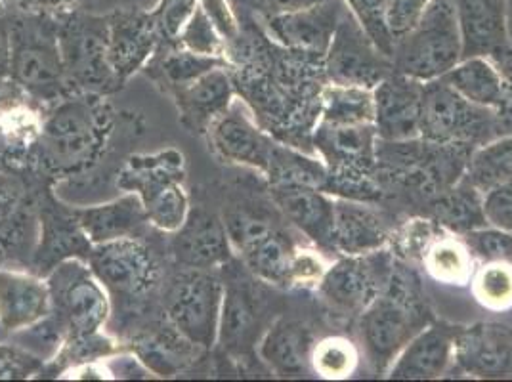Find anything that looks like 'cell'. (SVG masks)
Returning a JSON list of instances; mask_svg holds the SVG:
<instances>
[{
    "mask_svg": "<svg viewBox=\"0 0 512 382\" xmlns=\"http://www.w3.org/2000/svg\"><path fill=\"white\" fill-rule=\"evenodd\" d=\"M113 134V111L102 94H69L44 115L33 165L56 176H75L92 169Z\"/></svg>",
    "mask_w": 512,
    "mask_h": 382,
    "instance_id": "cell-1",
    "label": "cell"
},
{
    "mask_svg": "<svg viewBox=\"0 0 512 382\" xmlns=\"http://www.w3.org/2000/svg\"><path fill=\"white\" fill-rule=\"evenodd\" d=\"M427 327L419 281L411 272L392 268L386 287L362 312L365 354L377 373H386L409 340Z\"/></svg>",
    "mask_w": 512,
    "mask_h": 382,
    "instance_id": "cell-2",
    "label": "cell"
},
{
    "mask_svg": "<svg viewBox=\"0 0 512 382\" xmlns=\"http://www.w3.org/2000/svg\"><path fill=\"white\" fill-rule=\"evenodd\" d=\"M12 62L10 81L35 102H60L69 79L60 48V20L14 14L10 20Z\"/></svg>",
    "mask_w": 512,
    "mask_h": 382,
    "instance_id": "cell-3",
    "label": "cell"
},
{
    "mask_svg": "<svg viewBox=\"0 0 512 382\" xmlns=\"http://www.w3.org/2000/svg\"><path fill=\"white\" fill-rule=\"evenodd\" d=\"M186 161L178 149L132 155L119 172L117 186L136 193L148 214L150 226L176 234L190 214V199L184 188Z\"/></svg>",
    "mask_w": 512,
    "mask_h": 382,
    "instance_id": "cell-4",
    "label": "cell"
},
{
    "mask_svg": "<svg viewBox=\"0 0 512 382\" xmlns=\"http://www.w3.org/2000/svg\"><path fill=\"white\" fill-rule=\"evenodd\" d=\"M461 60L463 41L455 0H432L419 23L394 44L392 69L419 83H430Z\"/></svg>",
    "mask_w": 512,
    "mask_h": 382,
    "instance_id": "cell-5",
    "label": "cell"
},
{
    "mask_svg": "<svg viewBox=\"0 0 512 382\" xmlns=\"http://www.w3.org/2000/svg\"><path fill=\"white\" fill-rule=\"evenodd\" d=\"M52 312L64 344L102 333L109 318V297L104 283L77 256L58 262L46 277Z\"/></svg>",
    "mask_w": 512,
    "mask_h": 382,
    "instance_id": "cell-6",
    "label": "cell"
},
{
    "mask_svg": "<svg viewBox=\"0 0 512 382\" xmlns=\"http://www.w3.org/2000/svg\"><path fill=\"white\" fill-rule=\"evenodd\" d=\"M224 283L213 270L186 268L172 281L165 300L172 329L195 348L209 350L218 342Z\"/></svg>",
    "mask_w": 512,
    "mask_h": 382,
    "instance_id": "cell-7",
    "label": "cell"
},
{
    "mask_svg": "<svg viewBox=\"0 0 512 382\" xmlns=\"http://www.w3.org/2000/svg\"><path fill=\"white\" fill-rule=\"evenodd\" d=\"M60 48L65 73L71 85L83 92L107 94L119 88L107 62L109 16L79 14V10L60 20Z\"/></svg>",
    "mask_w": 512,
    "mask_h": 382,
    "instance_id": "cell-8",
    "label": "cell"
},
{
    "mask_svg": "<svg viewBox=\"0 0 512 382\" xmlns=\"http://www.w3.org/2000/svg\"><path fill=\"white\" fill-rule=\"evenodd\" d=\"M234 253L241 256L253 276L279 287L291 285V266L297 249L289 237L266 218L237 209L224 218Z\"/></svg>",
    "mask_w": 512,
    "mask_h": 382,
    "instance_id": "cell-9",
    "label": "cell"
},
{
    "mask_svg": "<svg viewBox=\"0 0 512 382\" xmlns=\"http://www.w3.org/2000/svg\"><path fill=\"white\" fill-rule=\"evenodd\" d=\"M495 117L497 113L470 104L442 79L425 83L421 138L428 142L463 146H474L480 140L488 142Z\"/></svg>",
    "mask_w": 512,
    "mask_h": 382,
    "instance_id": "cell-10",
    "label": "cell"
},
{
    "mask_svg": "<svg viewBox=\"0 0 512 382\" xmlns=\"http://www.w3.org/2000/svg\"><path fill=\"white\" fill-rule=\"evenodd\" d=\"M88 266L107 291L128 298L151 295L161 281L157 256L140 237H123L92 245Z\"/></svg>",
    "mask_w": 512,
    "mask_h": 382,
    "instance_id": "cell-11",
    "label": "cell"
},
{
    "mask_svg": "<svg viewBox=\"0 0 512 382\" xmlns=\"http://www.w3.org/2000/svg\"><path fill=\"white\" fill-rule=\"evenodd\" d=\"M394 264L384 251L367 255H344L321 277L323 298L342 312L362 314L383 293Z\"/></svg>",
    "mask_w": 512,
    "mask_h": 382,
    "instance_id": "cell-12",
    "label": "cell"
},
{
    "mask_svg": "<svg viewBox=\"0 0 512 382\" xmlns=\"http://www.w3.org/2000/svg\"><path fill=\"white\" fill-rule=\"evenodd\" d=\"M325 69L335 85L362 86L369 90H373L394 71L392 60L386 58L369 39L350 10L344 14L329 44Z\"/></svg>",
    "mask_w": 512,
    "mask_h": 382,
    "instance_id": "cell-13",
    "label": "cell"
},
{
    "mask_svg": "<svg viewBox=\"0 0 512 382\" xmlns=\"http://www.w3.org/2000/svg\"><path fill=\"white\" fill-rule=\"evenodd\" d=\"M12 81L0 83V174L33 165L44 115Z\"/></svg>",
    "mask_w": 512,
    "mask_h": 382,
    "instance_id": "cell-14",
    "label": "cell"
},
{
    "mask_svg": "<svg viewBox=\"0 0 512 382\" xmlns=\"http://www.w3.org/2000/svg\"><path fill=\"white\" fill-rule=\"evenodd\" d=\"M161 41L153 12L130 8L109 14L107 62L119 85L150 62Z\"/></svg>",
    "mask_w": 512,
    "mask_h": 382,
    "instance_id": "cell-15",
    "label": "cell"
},
{
    "mask_svg": "<svg viewBox=\"0 0 512 382\" xmlns=\"http://www.w3.org/2000/svg\"><path fill=\"white\" fill-rule=\"evenodd\" d=\"M425 83L390 73L373 88V125L383 142H409L421 138Z\"/></svg>",
    "mask_w": 512,
    "mask_h": 382,
    "instance_id": "cell-16",
    "label": "cell"
},
{
    "mask_svg": "<svg viewBox=\"0 0 512 382\" xmlns=\"http://www.w3.org/2000/svg\"><path fill=\"white\" fill-rule=\"evenodd\" d=\"M346 12L344 0H325L295 12L268 16L266 29L287 50L325 56Z\"/></svg>",
    "mask_w": 512,
    "mask_h": 382,
    "instance_id": "cell-17",
    "label": "cell"
},
{
    "mask_svg": "<svg viewBox=\"0 0 512 382\" xmlns=\"http://www.w3.org/2000/svg\"><path fill=\"white\" fill-rule=\"evenodd\" d=\"M214 151L235 165L268 172L276 146L260 128L251 115L232 104L220 117H216L207 128Z\"/></svg>",
    "mask_w": 512,
    "mask_h": 382,
    "instance_id": "cell-18",
    "label": "cell"
},
{
    "mask_svg": "<svg viewBox=\"0 0 512 382\" xmlns=\"http://www.w3.org/2000/svg\"><path fill=\"white\" fill-rule=\"evenodd\" d=\"M172 253L184 268L213 270L234 255L224 220L205 209H190L182 228L174 234Z\"/></svg>",
    "mask_w": 512,
    "mask_h": 382,
    "instance_id": "cell-19",
    "label": "cell"
},
{
    "mask_svg": "<svg viewBox=\"0 0 512 382\" xmlns=\"http://www.w3.org/2000/svg\"><path fill=\"white\" fill-rule=\"evenodd\" d=\"M52 312V298L46 279L20 272L0 270V329L23 333Z\"/></svg>",
    "mask_w": 512,
    "mask_h": 382,
    "instance_id": "cell-20",
    "label": "cell"
},
{
    "mask_svg": "<svg viewBox=\"0 0 512 382\" xmlns=\"http://www.w3.org/2000/svg\"><path fill=\"white\" fill-rule=\"evenodd\" d=\"M457 335L442 325H427L407 342L388 367L390 379L430 381L446 373L455 356Z\"/></svg>",
    "mask_w": 512,
    "mask_h": 382,
    "instance_id": "cell-21",
    "label": "cell"
},
{
    "mask_svg": "<svg viewBox=\"0 0 512 382\" xmlns=\"http://www.w3.org/2000/svg\"><path fill=\"white\" fill-rule=\"evenodd\" d=\"M272 197L281 213L308 239L320 247H333L335 199L327 191L297 184H272Z\"/></svg>",
    "mask_w": 512,
    "mask_h": 382,
    "instance_id": "cell-22",
    "label": "cell"
},
{
    "mask_svg": "<svg viewBox=\"0 0 512 382\" xmlns=\"http://www.w3.org/2000/svg\"><path fill=\"white\" fill-rule=\"evenodd\" d=\"M463 58L490 56L507 46V0H455Z\"/></svg>",
    "mask_w": 512,
    "mask_h": 382,
    "instance_id": "cell-23",
    "label": "cell"
},
{
    "mask_svg": "<svg viewBox=\"0 0 512 382\" xmlns=\"http://www.w3.org/2000/svg\"><path fill=\"white\" fill-rule=\"evenodd\" d=\"M73 216L90 245H100L123 237H140L150 224L144 205L136 193H125L102 205L73 211Z\"/></svg>",
    "mask_w": 512,
    "mask_h": 382,
    "instance_id": "cell-24",
    "label": "cell"
},
{
    "mask_svg": "<svg viewBox=\"0 0 512 382\" xmlns=\"http://www.w3.org/2000/svg\"><path fill=\"white\" fill-rule=\"evenodd\" d=\"M174 98L182 123L190 130L205 132L216 117L234 104V86L226 65L214 67L190 85L176 88Z\"/></svg>",
    "mask_w": 512,
    "mask_h": 382,
    "instance_id": "cell-25",
    "label": "cell"
},
{
    "mask_svg": "<svg viewBox=\"0 0 512 382\" xmlns=\"http://www.w3.org/2000/svg\"><path fill=\"white\" fill-rule=\"evenodd\" d=\"M316 340L312 331L293 319H278L260 342V358L279 377H304L312 371Z\"/></svg>",
    "mask_w": 512,
    "mask_h": 382,
    "instance_id": "cell-26",
    "label": "cell"
},
{
    "mask_svg": "<svg viewBox=\"0 0 512 382\" xmlns=\"http://www.w3.org/2000/svg\"><path fill=\"white\" fill-rule=\"evenodd\" d=\"M388 239L381 216L362 203L335 199L333 249L342 255H367L383 249Z\"/></svg>",
    "mask_w": 512,
    "mask_h": 382,
    "instance_id": "cell-27",
    "label": "cell"
},
{
    "mask_svg": "<svg viewBox=\"0 0 512 382\" xmlns=\"http://www.w3.org/2000/svg\"><path fill=\"white\" fill-rule=\"evenodd\" d=\"M440 79L474 106L484 107L497 115L503 109L501 75L488 56L463 58Z\"/></svg>",
    "mask_w": 512,
    "mask_h": 382,
    "instance_id": "cell-28",
    "label": "cell"
},
{
    "mask_svg": "<svg viewBox=\"0 0 512 382\" xmlns=\"http://www.w3.org/2000/svg\"><path fill=\"white\" fill-rule=\"evenodd\" d=\"M316 144L329 165L363 169L377 161L379 136L375 125L333 127L321 123L316 130Z\"/></svg>",
    "mask_w": 512,
    "mask_h": 382,
    "instance_id": "cell-29",
    "label": "cell"
},
{
    "mask_svg": "<svg viewBox=\"0 0 512 382\" xmlns=\"http://www.w3.org/2000/svg\"><path fill=\"white\" fill-rule=\"evenodd\" d=\"M432 211L436 222L455 234H469L488 224L484 214V195L465 178L436 195Z\"/></svg>",
    "mask_w": 512,
    "mask_h": 382,
    "instance_id": "cell-30",
    "label": "cell"
},
{
    "mask_svg": "<svg viewBox=\"0 0 512 382\" xmlns=\"http://www.w3.org/2000/svg\"><path fill=\"white\" fill-rule=\"evenodd\" d=\"M455 354L465 369L480 377L512 373V348L491 331H472L457 339Z\"/></svg>",
    "mask_w": 512,
    "mask_h": 382,
    "instance_id": "cell-31",
    "label": "cell"
},
{
    "mask_svg": "<svg viewBox=\"0 0 512 382\" xmlns=\"http://www.w3.org/2000/svg\"><path fill=\"white\" fill-rule=\"evenodd\" d=\"M463 178L482 195L512 184V134L493 138L472 149Z\"/></svg>",
    "mask_w": 512,
    "mask_h": 382,
    "instance_id": "cell-32",
    "label": "cell"
},
{
    "mask_svg": "<svg viewBox=\"0 0 512 382\" xmlns=\"http://www.w3.org/2000/svg\"><path fill=\"white\" fill-rule=\"evenodd\" d=\"M321 123L333 127H352V125H373L375 107L373 90L362 86H327L323 90Z\"/></svg>",
    "mask_w": 512,
    "mask_h": 382,
    "instance_id": "cell-33",
    "label": "cell"
},
{
    "mask_svg": "<svg viewBox=\"0 0 512 382\" xmlns=\"http://www.w3.org/2000/svg\"><path fill=\"white\" fill-rule=\"evenodd\" d=\"M423 262L430 277L444 285H467L474 276V256L463 239L436 237Z\"/></svg>",
    "mask_w": 512,
    "mask_h": 382,
    "instance_id": "cell-34",
    "label": "cell"
},
{
    "mask_svg": "<svg viewBox=\"0 0 512 382\" xmlns=\"http://www.w3.org/2000/svg\"><path fill=\"white\" fill-rule=\"evenodd\" d=\"M256 310L251 293L245 287L230 285L224 291L218 340L232 350H241L255 331Z\"/></svg>",
    "mask_w": 512,
    "mask_h": 382,
    "instance_id": "cell-35",
    "label": "cell"
},
{
    "mask_svg": "<svg viewBox=\"0 0 512 382\" xmlns=\"http://www.w3.org/2000/svg\"><path fill=\"white\" fill-rule=\"evenodd\" d=\"M266 176L272 184H297L323 191L329 188V172L323 163L281 146H276Z\"/></svg>",
    "mask_w": 512,
    "mask_h": 382,
    "instance_id": "cell-36",
    "label": "cell"
},
{
    "mask_svg": "<svg viewBox=\"0 0 512 382\" xmlns=\"http://www.w3.org/2000/svg\"><path fill=\"white\" fill-rule=\"evenodd\" d=\"M360 365V350L352 340L327 337L316 342L312 352V371L327 381H342L354 375Z\"/></svg>",
    "mask_w": 512,
    "mask_h": 382,
    "instance_id": "cell-37",
    "label": "cell"
},
{
    "mask_svg": "<svg viewBox=\"0 0 512 382\" xmlns=\"http://www.w3.org/2000/svg\"><path fill=\"white\" fill-rule=\"evenodd\" d=\"M472 295L488 310L503 312L512 308V264L486 262L474 270Z\"/></svg>",
    "mask_w": 512,
    "mask_h": 382,
    "instance_id": "cell-38",
    "label": "cell"
},
{
    "mask_svg": "<svg viewBox=\"0 0 512 382\" xmlns=\"http://www.w3.org/2000/svg\"><path fill=\"white\" fill-rule=\"evenodd\" d=\"M390 0H344L350 14L360 23L369 39L383 52L386 58L392 60L394 44L388 27H386V8Z\"/></svg>",
    "mask_w": 512,
    "mask_h": 382,
    "instance_id": "cell-39",
    "label": "cell"
},
{
    "mask_svg": "<svg viewBox=\"0 0 512 382\" xmlns=\"http://www.w3.org/2000/svg\"><path fill=\"white\" fill-rule=\"evenodd\" d=\"M224 35L216 27L213 18L207 14L203 4L199 2L197 10L193 12L192 20L186 23L184 31L180 33L178 43L186 50H192L195 54L222 58L224 54Z\"/></svg>",
    "mask_w": 512,
    "mask_h": 382,
    "instance_id": "cell-40",
    "label": "cell"
},
{
    "mask_svg": "<svg viewBox=\"0 0 512 382\" xmlns=\"http://www.w3.org/2000/svg\"><path fill=\"white\" fill-rule=\"evenodd\" d=\"M222 65H226L222 58L203 56V54H195L192 50L180 48V50H172L163 58L161 71H163V77L169 81V85L180 88V86L190 85L197 77Z\"/></svg>",
    "mask_w": 512,
    "mask_h": 382,
    "instance_id": "cell-41",
    "label": "cell"
},
{
    "mask_svg": "<svg viewBox=\"0 0 512 382\" xmlns=\"http://www.w3.org/2000/svg\"><path fill=\"white\" fill-rule=\"evenodd\" d=\"M470 255L486 262H509L512 264V234L495 226H482L463 235Z\"/></svg>",
    "mask_w": 512,
    "mask_h": 382,
    "instance_id": "cell-42",
    "label": "cell"
},
{
    "mask_svg": "<svg viewBox=\"0 0 512 382\" xmlns=\"http://www.w3.org/2000/svg\"><path fill=\"white\" fill-rule=\"evenodd\" d=\"M199 2L201 0H159L157 8L151 12L163 41L178 43L180 33L184 31L186 23L192 20L193 12L197 10Z\"/></svg>",
    "mask_w": 512,
    "mask_h": 382,
    "instance_id": "cell-43",
    "label": "cell"
},
{
    "mask_svg": "<svg viewBox=\"0 0 512 382\" xmlns=\"http://www.w3.org/2000/svg\"><path fill=\"white\" fill-rule=\"evenodd\" d=\"M43 356L20 346L0 344V381H23L43 369Z\"/></svg>",
    "mask_w": 512,
    "mask_h": 382,
    "instance_id": "cell-44",
    "label": "cell"
},
{
    "mask_svg": "<svg viewBox=\"0 0 512 382\" xmlns=\"http://www.w3.org/2000/svg\"><path fill=\"white\" fill-rule=\"evenodd\" d=\"M4 10H12L18 16L64 20L79 10L81 0H2Z\"/></svg>",
    "mask_w": 512,
    "mask_h": 382,
    "instance_id": "cell-45",
    "label": "cell"
},
{
    "mask_svg": "<svg viewBox=\"0 0 512 382\" xmlns=\"http://www.w3.org/2000/svg\"><path fill=\"white\" fill-rule=\"evenodd\" d=\"M432 0H390L386 8V27L394 41L407 35L425 14Z\"/></svg>",
    "mask_w": 512,
    "mask_h": 382,
    "instance_id": "cell-46",
    "label": "cell"
},
{
    "mask_svg": "<svg viewBox=\"0 0 512 382\" xmlns=\"http://www.w3.org/2000/svg\"><path fill=\"white\" fill-rule=\"evenodd\" d=\"M486 222L512 234V184L484 193Z\"/></svg>",
    "mask_w": 512,
    "mask_h": 382,
    "instance_id": "cell-47",
    "label": "cell"
},
{
    "mask_svg": "<svg viewBox=\"0 0 512 382\" xmlns=\"http://www.w3.org/2000/svg\"><path fill=\"white\" fill-rule=\"evenodd\" d=\"M327 266L323 264L320 255L314 251H299L293 258L291 266V285H320L321 277L325 274Z\"/></svg>",
    "mask_w": 512,
    "mask_h": 382,
    "instance_id": "cell-48",
    "label": "cell"
},
{
    "mask_svg": "<svg viewBox=\"0 0 512 382\" xmlns=\"http://www.w3.org/2000/svg\"><path fill=\"white\" fill-rule=\"evenodd\" d=\"M491 62L497 67L503 83V109L499 111V119L512 123V48L507 44L497 52L490 54Z\"/></svg>",
    "mask_w": 512,
    "mask_h": 382,
    "instance_id": "cell-49",
    "label": "cell"
},
{
    "mask_svg": "<svg viewBox=\"0 0 512 382\" xmlns=\"http://www.w3.org/2000/svg\"><path fill=\"white\" fill-rule=\"evenodd\" d=\"M255 10L262 12L266 18L276 16V14H285V12H295L302 10L314 4H320L325 0H247Z\"/></svg>",
    "mask_w": 512,
    "mask_h": 382,
    "instance_id": "cell-50",
    "label": "cell"
},
{
    "mask_svg": "<svg viewBox=\"0 0 512 382\" xmlns=\"http://www.w3.org/2000/svg\"><path fill=\"white\" fill-rule=\"evenodd\" d=\"M10 62H12L10 22L0 12V83L10 81Z\"/></svg>",
    "mask_w": 512,
    "mask_h": 382,
    "instance_id": "cell-51",
    "label": "cell"
},
{
    "mask_svg": "<svg viewBox=\"0 0 512 382\" xmlns=\"http://www.w3.org/2000/svg\"><path fill=\"white\" fill-rule=\"evenodd\" d=\"M507 39L512 48V0H507Z\"/></svg>",
    "mask_w": 512,
    "mask_h": 382,
    "instance_id": "cell-52",
    "label": "cell"
},
{
    "mask_svg": "<svg viewBox=\"0 0 512 382\" xmlns=\"http://www.w3.org/2000/svg\"><path fill=\"white\" fill-rule=\"evenodd\" d=\"M0 12H4V4H2V0H0Z\"/></svg>",
    "mask_w": 512,
    "mask_h": 382,
    "instance_id": "cell-53",
    "label": "cell"
}]
</instances>
